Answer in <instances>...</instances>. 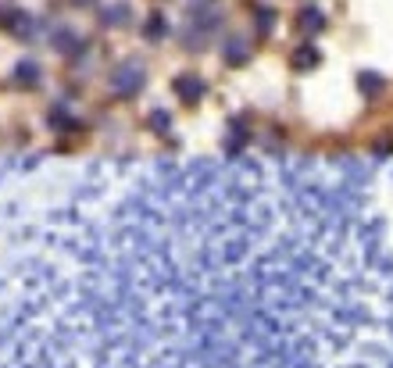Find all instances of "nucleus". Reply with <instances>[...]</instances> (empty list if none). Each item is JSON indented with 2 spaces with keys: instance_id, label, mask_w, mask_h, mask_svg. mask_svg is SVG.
<instances>
[{
  "instance_id": "f257e3e1",
  "label": "nucleus",
  "mask_w": 393,
  "mask_h": 368,
  "mask_svg": "<svg viewBox=\"0 0 393 368\" xmlns=\"http://www.w3.org/2000/svg\"><path fill=\"white\" fill-rule=\"evenodd\" d=\"M322 25H325V18H322L318 8H304V11H300V29H304V33H318Z\"/></svg>"
},
{
  "instance_id": "f03ea898",
  "label": "nucleus",
  "mask_w": 393,
  "mask_h": 368,
  "mask_svg": "<svg viewBox=\"0 0 393 368\" xmlns=\"http://www.w3.org/2000/svg\"><path fill=\"white\" fill-rule=\"evenodd\" d=\"M293 65H297V68H311V65H318V50H315V47H304V50H297Z\"/></svg>"
},
{
  "instance_id": "7ed1b4c3",
  "label": "nucleus",
  "mask_w": 393,
  "mask_h": 368,
  "mask_svg": "<svg viewBox=\"0 0 393 368\" xmlns=\"http://www.w3.org/2000/svg\"><path fill=\"white\" fill-rule=\"evenodd\" d=\"M175 89H183V94H186V101H197V94H200V82H197V79H183V82H175Z\"/></svg>"
},
{
  "instance_id": "20e7f679",
  "label": "nucleus",
  "mask_w": 393,
  "mask_h": 368,
  "mask_svg": "<svg viewBox=\"0 0 393 368\" xmlns=\"http://www.w3.org/2000/svg\"><path fill=\"white\" fill-rule=\"evenodd\" d=\"M379 86H383V82H379L376 75H365V79H361V89H369V94H376Z\"/></svg>"
}]
</instances>
